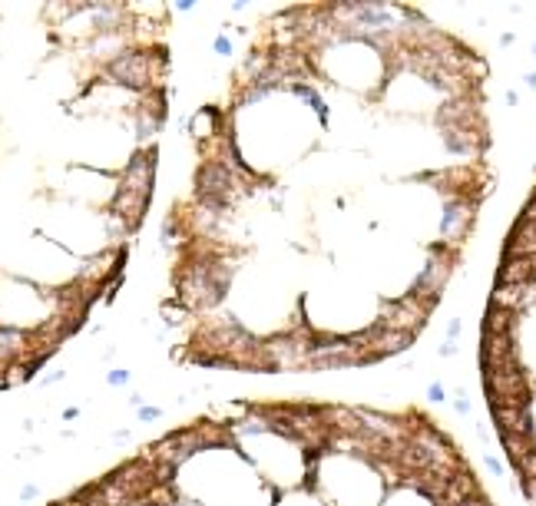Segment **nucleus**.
Instances as JSON below:
<instances>
[{
    "instance_id": "9",
    "label": "nucleus",
    "mask_w": 536,
    "mask_h": 506,
    "mask_svg": "<svg viewBox=\"0 0 536 506\" xmlns=\"http://www.w3.org/2000/svg\"><path fill=\"white\" fill-rule=\"evenodd\" d=\"M513 328H516V311L490 305L487 315H483V334H510Z\"/></svg>"
},
{
    "instance_id": "19",
    "label": "nucleus",
    "mask_w": 536,
    "mask_h": 506,
    "mask_svg": "<svg viewBox=\"0 0 536 506\" xmlns=\"http://www.w3.org/2000/svg\"><path fill=\"white\" fill-rule=\"evenodd\" d=\"M440 354H443V357L457 354V341H443V344H440Z\"/></svg>"
},
{
    "instance_id": "13",
    "label": "nucleus",
    "mask_w": 536,
    "mask_h": 506,
    "mask_svg": "<svg viewBox=\"0 0 536 506\" xmlns=\"http://www.w3.org/2000/svg\"><path fill=\"white\" fill-rule=\"evenodd\" d=\"M483 463L490 467V473H497V476H503V473H506V470H503V463H500V460L493 457V453H487V457H483Z\"/></svg>"
},
{
    "instance_id": "21",
    "label": "nucleus",
    "mask_w": 536,
    "mask_h": 506,
    "mask_svg": "<svg viewBox=\"0 0 536 506\" xmlns=\"http://www.w3.org/2000/svg\"><path fill=\"white\" fill-rule=\"evenodd\" d=\"M526 86H536V73H529V76H526Z\"/></svg>"
},
{
    "instance_id": "12",
    "label": "nucleus",
    "mask_w": 536,
    "mask_h": 506,
    "mask_svg": "<svg viewBox=\"0 0 536 506\" xmlns=\"http://www.w3.org/2000/svg\"><path fill=\"white\" fill-rule=\"evenodd\" d=\"M106 380H110L113 387H123V384L129 380V371H110V374H106Z\"/></svg>"
},
{
    "instance_id": "5",
    "label": "nucleus",
    "mask_w": 536,
    "mask_h": 506,
    "mask_svg": "<svg viewBox=\"0 0 536 506\" xmlns=\"http://www.w3.org/2000/svg\"><path fill=\"white\" fill-rule=\"evenodd\" d=\"M106 73H110L113 83H123V86L129 89H146L152 79V70H149V53L146 50H123V53L116 56V60H110V66H106Z\"/></svg>"
},
{
    "instance_id": "15",
    "label": "nucleus",
    "mask_w": 536,
    "mask_h": 506,
    "mask_svg": "<svg viewBox=\"0 0 536 506\" xmlns=\"http://www.w3.org/2000/svg\"><path fill=\"white\" fill-rule=\"evenodd\" d=\"M215 53H219V56H229V53H232V43H229L225 37H219V40H215Z\"/></svg>"
},
{
    "instance_id": "10",
    "label": "nucleus",
    "mask_w": 536,
    "mask_h": 506,
    "mask_svg": "<svg viewBox=\"0 0 536 506\" xmlns=\"http://www.w3.org/2000/svg\"><path fill=\"white\" fill-rule=\"evenodd\" d=\"M288 89H295L298 96H305V99H308V106H311V110H315L321 119H328V106L321 103V93H318L315 86H308V83H301V79H298V83H292Z\"/></svg>"
},
{
    "instance_id": "20",
    "label": "nucleus",
    "mask_w": 536,
    "mask_h": 506,
    "mask_svg": "<svg viewBox=\"0 0 536 506\" xmlns=\"http://www.w3.org/2000/svg\"><path fill=\"white\" fill-rule=\"evenodd\" d=\"M37 493H40L37 486H24V493H20V499H33V496H37Z\"/></svg>"
},
{
    "instance_id": "6",
    "label": "nucleus",
    "mask_w": 536,
    "mask_h": 506,
    "mask_svg": "<svg viewBox=\"0 0 536 506\" xmlns=\"http://www.w3.org/2000/svg\"><path fill=\"white\" fill-rule=\"evenodd\" d=\"M516 285H536V255H503L493 288H516Z\"/></svg>"
},
{
    "instance_id": "2",
    "label": "nucleus",
    "mask_w": 536,
    "mask_h": 506,
    "mask_svg": "<svg viewBox=\"0 0 536 506\" xmlns=\"http://www.w3.org/2000/svg\"><path fill=\"white\" fill-rule=\"evenodd\" d=\"M238 189V179L225 159H205L196 172V195L205 209L225 212L232 206V195Z\"/></svg>"
},
{
    "instance_id": "8",
    "label": "nucleus",
    "mask_w": 536,
    "mask_h": 506,
    "mask_svg": "<svg viewBox=\"0 0 536 506\" xmlns=\"http://www.w3.org/2000/svg\"><path fill=\"white\" fill-rule=\"evenodd\" d=\"M493 424H497L503 440H536V424L529 407L520 411H493Z\"/></svg>"
},
{
    "instance_id": "1",
    "label": "nucleus",
    "mask_w": 536,
    "mask_h": 506,
    "mask_svg": "<svg viewBox=\"0 0 536 506\" xmlns=\"http://www.w3.org/2000/svg\"><path fill=\"white\" fill-rule=\"evenodd\" d=\"M229 291V271L215 258L189 261L179 271V294L192 308H215Z\"/></svg>"
},
{
    "instance_id": "17",
    "label": "nucleus",
    "mask_w": 536,
    "mask_h": 506,
    "mask_svg": "<svg viewBox=\"0 0 536 506\" xmlns=\"http://www.w3.org/2000/svg\"><path fill=\"white\" fill-rule=\"evenodd\" d=\"M454 403H457V411H460V414H470V400H467L464 390H457V400H454Z\"/></svg>"
},
{
    "instance_id": "18",
    "label": "nucleus",
    "mask_w": 536,
    "mask_h": 506,
    "mask_svg": "<svg viewBox=\"0 0 536 506\" xmlns=\"http://www.w3.org/2000/svg\"><path fill=\"white\" fill-rule=\"evenodd\" d=\"M460 328H464V321H460V318H454V321L447 325V334H450V341H454V338L460 334Z\"/></svg>"
},
{
    "instance_id": "11",
    "label": "nucleus",
    "mask_w": 536,
    "mask_h": 506,
    "mask_svg": "<svg viewBox=\"0 0 536 506\" xmlns=\"http://www.w3.org/2000/svg\"><path fill=\"white\" fill-rule=\"evenodd\" d=\"M427 397H430V400L434 403H440V400H447V390H443V384H430V387H427Z\"/></svg>"
},
{
    "instance_id": "22",
    "label": "nucleus",
    "mask_w": 536,
    "mask_h": 506,
    "mask_svg": "<svg viewBox=\"0 0 536 506\" xmlns=\"http://www.w3.org/2000/svg\"><path fill=\"white\" fill-rule=\"evenodd\" d=\"M533 53H536V47H533Z\"/></svg>"
},
{
    "instance_id": "4",
    "label": "nucleus",
    "mask_w": 536,
    "mask_h": 506,
    "mask_svg": "<svg viewBox=\"0 0 536 506\" xmlns=\"http://www.w3.org/2000/svg\"><path fill=\"white\" fill-rule=\"evenodd\" d=\"M427 318H430V311L420 305V301H414L410 294H404V298L397 301H387L384 308H381L378 315V325H384L387 331H404V334H417L420 328L427 325Z\"/></svg>"
},
{
    "instance_id": "7",
    "label": "nucleus",
    "mask_w": 536,
    "mask_h": 506,
    "mask_svg": "<svg viewBox=\"0 0 536 506\" xmlns=\"http://www.w3.org/2000/svg\"><path fill=\"white\" fill-rule=\"evenodd\" d=\"M473 212H477V206H473L470 198H450L447 206H443V222H440L443 242H460V238L467 235V229H470Z\"/></svg>"
},
{
    "instance_id": "3",
    "label": "nucleus",
    "mask_w": 536,
    "mask_h": 506,
    "mask_svg": "<svg viewBox=\"0 0 536 506\" xmlns=\"http://www.w3.org/2000/svg\"><path fill=\"white\" fill-rule=\"evenodd\" d=\"M450 271H454V258H450V255H430L427 265H424V271L417 275V281L410 285V298L420 301V305L430 311L437 301H440L443 288H447Z\"/></svg>"
},
{
    "instance_id": "16",
    "label": "nucleus",
    "mask_w": 536,
    "mask_h": 506,
    "mask_svg": "<svg viewBox=\"0 0 536 506\" xmlns=\"http://www.w3.org/2000/svg\"><path fill=\"white\" fill-rule=\"evenodd\" d=\"M440 506H490V499L477 496V499H467V503H440Z\"/></svg>"
},
{
    "instance_id": "14",
    "label": "nucleus",
    "mask_w": 536,
    "mask_h": 506,
    "mask_svg": "<svg viewBox=\"0 0 536 506\" xmlns=\"http://www.w3.org/2000/svg\"><path fill=\"white\" fill-rule=\"evenodd\" d=\"M159 417H162L159 407H139V420H146V424H149V420H159Z\"/></svg>"
}]
</instances>
